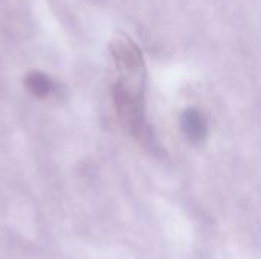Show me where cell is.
<instances>
[{"mask_svg":"<svg viewBox=\"0 0 261 259\" xmlns=\"http://www.w3.org/2000/svg\"><path fill=\"white\" fill-rule=\"evenodd\" d=\"M182 130L188 140L199 143L208 134V125L203 114L194 108H190L182 116Z\"/></svg>","mask_w":261,"mask_h":259,"instance_id":"1","label":"cell"},{"mask_svg":"<svg viewBox=\"0 0 261 259\" xmlns=\"http://www.w3.org/2000/svg\"><path fill=\"white\" fill-rule=\"evenodd\" d=\"M24 82H26V89H28L32 95L40 96V98L49 95L50 90H52V81H50L46 75L38 73V72L31 73V75L26 78Z\"/></svg>","mask_w":261,"mask_h":259,"instance_id":"2","label":"cell"}]
</instances>
